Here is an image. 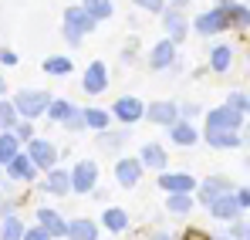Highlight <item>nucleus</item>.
<instances>
[{
  "label": "nucleus",
  "mask_w": 250,
  "mask_h": 240,
  "mask_svg": "<svg viewBox=\"0 0 250 240\" xmlns=\"http://www.w3.org/2000/svg\"><path fill=\"white\" fill-rule=\"evenodd\" d=\"M163 24H166V31H169V41L176 44V41H183L186 38V21H183V14L179 10H163Z\"/></svg>",
  "instance_id": "obj_13"
},
{
  "label": "nucleus",
  "mask_w": 250,
  "mask_h": 240,
  "mask_svg": "<svg viewBox=\"0 0 250 240\" xmlns=\"http://www.w3.org/2000/svg\"><path fill=\"white\" fill-rule=\"evenodd\" d=\"M146 166H152V169H166V153H163V146H156V142H149L146 149H142V159Z\"/></svg>",
  "instance_id": "obj_21"
},
{
  "label": "nucleus",
  "mask_w": 250,
  "mask_h": 240,
  "mask_svg": "<svg viewBox=\"0 0 250 240\" xmlns=\"http://www.w3.org/2000/svg\"><path fill=\"white\" fill-rule=\"evenodd\" d=\"M47 102H51V98H47L44 91H21V95L14 98V109H17V115L34 119V115H44Z\"/></svg>",
  "instance_id": "obj_2"
},
{
  "label": "nucleus",
  "mask_w": 250,
  "mask_h": 240,
  "mask_svg": "<svg viewBox=\"0 0 250 240\" xmlns=\"http://www.w3.org/2000/svg\"><path fill=\"white\" fill-rule=\"evenodd\" d=\"M125 223H128V217H125V210H105V227L112 230V234H122Z\"/></svg>",
  "instance_id": "obj_28"
},
{
  "label": "nucleus",
  "mask_w": 250,
  "mask_h": 240,
  "mask_svg": "<svg viewBox=\"0 0 250 240\" xmlns=\"http://www.w3.org/2000/svg\"><path fill=\"white\" fill-rule=\"evenodd\" d=\"M172 3H186V0H172Z\"/></svg>",
  "instance_id": "obj_45"
},
{
  "label": "nucleus",
  "mask_w": 250,
  "mask_h": 240,
  "mask_svg": "<svg viewBox=\"0 0 250 240\" xmlns=\"http://www.w3.org/2000/svg\"><path fill=\"white\" fill-rule=\"evenodd\" d=\"M159 186L169 190V193H193L196 190V179L189 173H166V176H159Z\"/></svg>",
  "instance_id": "obj_9"
},
{
  "label": "nucleus",
  "mask_w": 250,
  "mask_h": 240,
  "mask_svg": "<svg viewBox=\"0 0 250 240\" xmlns=\"http://www.w3.org/2000/svg\"><path fill=\"white\" fill-rule=\"evenodd\" d=\"M142 115L149 122H156V125H172V122H176V105H172V102H156V105H149Z\"/></svg>",
  "instance_id": "obj_12"
},
{
  "label": "nucleus",
  "mask_w": 250,
  "mask_h": 240,
  "mask_svg": "<svg viewBox=\"0 0 250 240\" xmlns=\"http://www.w3.org/2000/svg\"><path fill=\"white\" fill-rule=\"evenodd\" d=\"M240 122H244V115H240L237 109H230V105H223V109H216V112H209V119H207V129H227V132H237V129H240Z\"/></svg>",
  "instance_id": "obj_5"
},
{
  "label": "nucleus",
  "mask_w": 250,
  "mask_h": 240,
  "mask_svg": "<svg viewBox=\"0 0 250 240\" xmlns=\"http://www.w3.org/2000/svg\"><path fill=\"white\" fill-rule=\"evenodd\" d=\"M209 65H213V71H227L230 68V47H216Z\"/></svg>",
  "instance_id": "obj_33"
},
{
  "label": "nucleus",
  "mask_w": 250,
  "mask_h": 240,
  "mask_svg": "<svg viewBox=\"0 0 250 240\" xmlns=\"http://www.w3.org/2000/svg\"><path fill=\"white\" fill-rule=\"evenodd\" d=\"M223 27H230V21H227V14H223L220 7H213L209 14H200V17H196V31H200V34H220Z\"/></svg>",
  "instance_id": "obj_7"
},
{
  "label": "nucleus",
  "mask_w": 250,
  "mask_h": 240,
  "mask_svg": "<svg viewBox=\"0 0 250 240\" xmlns=\"http://www.w3.org/2000/svg\"><path fill=\"white\" fill-rule=\"evenodd\" d=\"M17 139H31V119L17 125Z\"/></svg>",
  "instance_id": "obj_40"
},
{
  "label": "nucleus",
  "mask_w": 250,
  "mask_h": 240,
  "mask_svg": "<svg viewBox=\"0 0 250 240\" xmlns=\"http://www.w3.org/2000/svg\"><path fill=\"white\" fill-rule=\"evenodd\" d=\"M21 234H24V223L17 220V217H3V223H0V240H21Z\"/></svg>",
  "instance_id": "obj_22"
},
{
  "label": "nucleus",
  "mask_w": 250,
  "mask_h": 240,
  "mask_svg": "<svg viewBox=\"0 0 250 240\" xmlns=\"http://www.w3.org/2000/svg\"><path fill=\"white\" fill-rule=\"evenodd\" d=\"M95 27V21L84 14V7H68L64 10V38L71 44H82V38Z\"/></svg>",
  "instance_id": "obj_1"
},
{
  "label": "nucleus",
  "mask_w": 250,
  "mask_h": 240,
  "mask_svg": "<svg viewBox=\"0 0 250 240\" xmlns=\"http://www.w3.org/2000/svg\"><path fill=\"white\" fill-rule=\"evenodd\" d=\"M44 71H47V75H68V71H71V61H68V58H47V61H44Z\"/></svg>",
  "instance_id": "obj_31"
},
{
  "label": "nucleus",
  "mask_w": 250,
  "mask_h": 240,
  "mask_svg": "<svg viewBox=\"0 0 250 240\" xmlns=\"http://www.w3.org/2000/svg\"><path fill=\"white\" fill-rule=\"evenodd\" d=\"M84 125H91V129H108V112H102V109H84Z\"/></svg>",
  "instance_id": "obj_29"
},
{
  "label": "nucleus",
  "mask_w": 250,
  "mask_h": 240,
  "mask_svg": "<svg viewBox=\"0 0 250 240\" xmlns=\"http://www.w3.org/2000/svg\"><path fill=\"white\" fill-rule=\"evenodd\" d=\"M227 190H230V183H227V179H207V183H203V190H200V200L209 206L213 196H220V193H227Z\"/></svg>",
  "instance_id": "obj_23"
},
{
  "label": "nucleus",
  "mask_w": 250,
  "mask_h": 240,
  "mask_svg": "<svg viewBox=\"0 0 250 240\" xmlns=\"http://www.w3.org/2000/svg\"><path fill=\"white\" fill-rule=\"evenodd\" d=\"M233 200H237V210H247V206H250V190L244 186V190H240V193H237Z\"/></svg>",
  "instance_id": "obj_38"
},
{
  "label": "nucleus",
  "mask_w": 250,
  "mask_h": 240,
  "mask_svg": "<svg viewBox=\"0 0 250 240\" xmlns=\"http://www.w3.org/2000/svg\"><path fill=\"white\" fill-rule=\"evenodd\" d=\"M139 7H146V10H163V0H135Z\"/></svg>",
  "instance_id": "obj_39"
},
{
  "label": "nucleus",
  "mask_w": 250,
  "mask_h": 240,
  "mask_svg": "<svg viewBox=\"0 0 250 240\" xmlns=\"http://www.w3.org/2000/svg\"><path fill=\"white\" fill-rule=\"evenodd\" d=\"M14 156H17V135L3 132V135H0V166H7Z\"/></svg>",
  "instance_id": "obj_26"
},
{
  "label": "nucleus",
  "mask_w": 250,
  "mask_h": 240,
  "mask_svg": "<svg viewBox=\"0 0 250 240\" xmlns=\"http://www.w3.org/2000/svg\"><path fill=\"white\" fill-rule=\"evenodd\" d=\"M230 109H237L240 115H247V109H250L247 95H240V91H233V95H230Z\"/></svg>",
  "instance_id": "obj_34"
},
{
  "label": "nucleus",
  "mask_w": 250,
  "mask_h": 240,
  "mask_svg": "<svg viewBox=\"0 0 250 240\" xmlns=\"http://www.w3.org/2000/svg\"><path fill=\"white\" fill-rule=\"evenodd\" d=\"M233 237H237V240H247V223H233Z\"/></svg>",
  "instance_id": "obj_42"
},
{
  "label": "nucleus",
  "mask_w": 250,
  "mask_h": 240,
  "mask_svg": "<svg viewBox=\"0 0 250 240\" xmlns=\"http://www.w3.org/2000/svg\"><path fill=\"white\" fill-rule=\"evenodd\" d=\"M7 169H10V176H14V179H27V183L38 176V166H34V159H31V156H21V153L7 162Z\"/></svg>",
  "instance_id": "obj_11"
},
{
  "label": "nucleus",
  "mask_w": 250,
  "mask_h": 240,
  "mask_svg": "<svg viewBox=\"0 0 250 240\" xmlns=\"http://www.w3.org/2000/svg\"><path fill=\"white\" fill-rule=\"evenodd\" d=\"M142 112H146V105L139 102V98H132V95H125V98H119L115 102V109H112V115L122 122H139L142 119Z\"/></svg>",
  "instance_id": "obj_8"
},
{
  "label": "nucleus",
  "mask_w": 250,
  "mask_h": 240,
  "mask_svg": "<svg viewBox=\"0 0 250 240\" xmlns=\"http://www.w3.org/2000/svg\"><path fill=\"white\" fill-rule=\"evenodd\" d=\"M183 240H209V237L203 234V230H186V234H183Z\"/></svg>",
  "instance_id": "obj_41"
},
{
  "label": "nucleus",
  "mask_w": 250,
  "mask_h": 240,
  "mask_svg": "<svg viewBox=\"0 0 250 240\" xmlns=\"http://www.w3.org/2000/svg\"><path fill=\"white\" fill-rule=\"evenodd\" d=\"M209 213L220 217V220H233V217H237V200L227 196V193H220V196L209 200Z\"/></svg>",
  "instance_id": "obj_16"
},
{
  "label": "nucleus",
  "mask_w": 250,
  "mask_h": 240,
  "mask_svg": "<svg viewBox=\"0 0 250 240\" xmlns=\"http://www.w3.org/2000/svg\"><path fill=\"white\" fill-rule=\"evenodd\" d=\"M0 61H3V65H17V54H14V51H0Z\"/></svg>",
  "instance_id": "obj_43"
},
{
  "label": "nucleus",
  "mask_w": 250,
  "mask_h": 240,
  "mask_svg": "<svg viewBox=\"0 0 250 240\" xmlns=\"http://www.w3.org/2000/svg\"><path fill=\"white\" fill-rule=\"evenodd\" d=\"M44 112H51V119L54 122H64L75 109H71V102H64V98H58V102H47V109Z\"/></svg>",
  "instance_id": "obj_30"
},
{
  "label": "nucleus",
  "mask_w": 250,
  "mask_h": 240,
  "mask_svg": "<svg viewBox=\"0 0 250 240\" xmlns=\"http://www.w3.org/2000/svg\"><path fill=\"white\" fill-rule=\"evenodd\" d=\"M21 240H51V237H47V230H44V227H31V230H24V234H21Z\"/></svg>",
  "instance_id": "obj_35"
},
{
  "label": "nucleus",
  "mask_w": 250,
  "mask_h": 240,
  "mask_svg": "<svg viewBox=\"0 0 250 240\" xmlns=\"http://www.w3.org/2000/svg\"><path fill=\"white\" fill-rule=\"evenodd\" d=\"M64 237H71V240H95V237H98V227H95L91 220H71Z\"/></svg>",
  "instance_id": "obj_19"
},
{
  "label": "nucleus",
  "mask_w": 250,
  "mask_h": 240,
  "mask_svg": "<svg viewBox=\"0 0 250 240\" xmlns=\"http://www.w3.org/2000/svg\"><path fill=\"white\" fill-rule=\"evenodd\" d=\"M64 125H68V129H82V125H84V115H82V112H71V115L64 119Z\"/></svg>",
  "instance_id": "obj_37"
},
{
  "label": "nucleus",
  "mask_w": 250,
  "mask_h": 240,
  "mask_svg": "<svg viewBox=\"0 0 250 240\" xmlns=\"http://www.w3.org/2000/svg\"><path fill=\"white\" fill-rule=\"evenodd\" d=\"M102 132H105V135H102V142H105V146H122V142H125L122 132H108V129H102Z\"/></svg>",
  "instance_id": "obj_36"
},
{
  "label": "nucleus",
  "mask_w": 250,
  "mask_h": 240,
  "mask_svg": "<svg viewBox=\"0 0 250 240\" xmlns=\"http://www.w3.org/2000/svg\"><path fill=\"white\" fill-rule=\"evenodd\" d=\"M166 210L169 213H189V210H193V196H189V193H172L166 200Z\"/></svg>",
  "instance_id": "obj_27"
},
{
  "label": "nucleus",
  "mask_w": 250,
  "mask_h": 240,
  "mask_svg": "<svg viewBox=\"0 0 250 240\" xmlns=\"http://www.w3.org/2000/svg\"><path fill=\"white\" fill-rule=\"evenodd\" d=\"M207 139L213 149H233V146H240V135L227 132V129H207Z\"/></svg>",
  "instance_id": "obj_17"
},
{
  "label": "nucleus",
  "mask_w": 250,
  "mask_h": 240,
  "mask_svg": "<svg viewBox=\"0 0 250 240\" xmlns=\"http://www.w3.org/2000/svg\"><path fill=\"white\" fill-rule=\"evenodd\" d=\"M156 240H172V237H166V234H163V237H156Z\"/></svg>",
  "instance_id": "obj_44"
},
{
  "label": "nucleus",
  "mask_w": 250,
  "mask_h": 240,
  "mask_svg": "<svg viewBox=\"0 0 250 240\" xmlns=\"http://www.w3.org/2000/svg\"><path fill=\"white\" fill-rule=\"evenodd\" d=\"M84 14L91 21H102V17L112 14V0H84Z\"/></svg>",
  "instance_id": "obj_25"
},
{
  "label": "nucleus",
  "mask_w": 250,
  "mask_h": 240,
  "mask_svg": "<svg viewBox=\"0 0 250 240\" xmlns=\"http://www.w3.org/2000/svg\"><path fill=\"white\" fill-rule=\"evenodd\" d=\"M172 142L176 146H193L196 142V129L189 122H172Z\"/></svg>",
  "instance_id": "obj_20"
},
{
  "label": "nucleus",
  "mask_w": 250,
  "mask_h": 240,
  "mask_svg": "<svg viewBox=\"0 0 250 240\" xmlns=\"http://www.w3.org/2000/svg\"><path fill=\"white\" fill-rule=\"evenodd\" d=\"M0 125H3V129H14V125H17V109H14V102H0Z\"/></svg>",
  "instance_id": "obj_32"
},
{
  "label": "nucleus",
  "mask_w": 250,
  "mask_h": 240,
  "mask_svg": "<svg viewBox=\"0 0 250 240\" xmlns=\"http://www.w3.org/2000/svg\"><path fill=\"white\" fill-rule=\"evenodd\" d=\"M172 58H176V44H172V41H159V44L152 47V58H149V65L159 71V68H169V65H172Z\"/></svg>",
  "instance_id": "obj_15"
},
{
  "label": "nucleus",
  "mask_w": 250,
  "mask_h": 240,
  "mask_svg": "<svg viewBox=\"0 0 250 240\" xmlns=\"http://www.w3.org/2000/svg\"><path fill=\"white\" fill-rule=\"evenodd\" d=\"M47 186H51V193H54V196H64V193L71 190V183H68V173H61V169H51V176H47Z\"/></svg>",
  "instance_id": "obj_24"
},
{
  "label": "nucleus",
  "mask_w": 250,
  "mask_h": 240,
  "mask_svg": "<svg viewBox=\"0 0 250 240\" xmlns=\"http://www.w3.org/2000/svg\"><path fill=\"white\" fill-rule=\"evenodd\" d=\"M220 3H223V7H220V10H223V14H227V21H230V24H237V27H244V31H247V21H250L247 7H244V3H233V0H220Z\"/></svg>",
  "instance_id": "obj_18"
},
{
  "label": "nucleus",
  "mask_w": 250,
  "mask_h": 240,
  "mask_svg": "<svg viewBox=\"0 0 250 240\" xmlns=\"http://www.w3.org/2000/svg\"><path fill=\"white\" fill-rule=\"evenodd\" d=\"M38 220H41V227L47 230V237H64L68 234V223L54 210H38Z\"/></svg>",
  "instance_id": "obj_14"
},
{
  "label": "nucleus",
  "mask_w": 250,
  "mask_h": 240,
  "mask_svg": "<svg viewBox=\"0 0 250 240\" xmlns=\"http://www.w3.org/2000/svg\"><path fill=\"white\" fill-rule=\"evenodd\" d=\"M82 88L91 91V95H98V91L108 88V71H105L102 61H91V65H88V71H84V78H82Z\"/></svg>",
  "instance_id": "obj_6"
},
{
  "label": "nucleus",
  "mask_w": 250,
  "mask_h": 240,
  "mask_svg": "<svg viewBox=\"0 0 250 240\" xmlns=\"http://www.w3.org/2000/svg\"><path fill=\"white\" fill-rule=\"evenodd\" d=\"M95 179H98V169H95V162H91V159L78 162V166L71 169V176H68L71 190H78V193H88V190H95Z\"/></svg>",
  "instance_id": "obj_4"
},
{
  "label": "nucleus",
  "mask_w": 250,
  "mask_h": 240,
  "mask_svg": "<svg viewBox=\"0 0 250 240\" xmlns=\"http://www.w3.org/2000/svg\"><path fill=\"white\" fill-rule=\"evenodd\" d=\"M115 179H119L122 186H135V183L142 179V162L139 159H122L115 166Z\"/></svg>",
  "instance_id": "obj_10"
},
{
  "label": "nucleus",
  "mask_w": 250,
  "mask_h": 240,
  "mask_svg": "<svg viewBox=\"0 0 250 240\" xmlns=\"http://www.w3.org/2000/svg\"><path fill=\"white\" fill-rule=\"evenodd\" d=\"M27 156L34 159L38 169H54V162H58V149H54L51 142H44V139H27Z\"/></svg>",
  "instance_id": "obj_3"
}]
</instances>
